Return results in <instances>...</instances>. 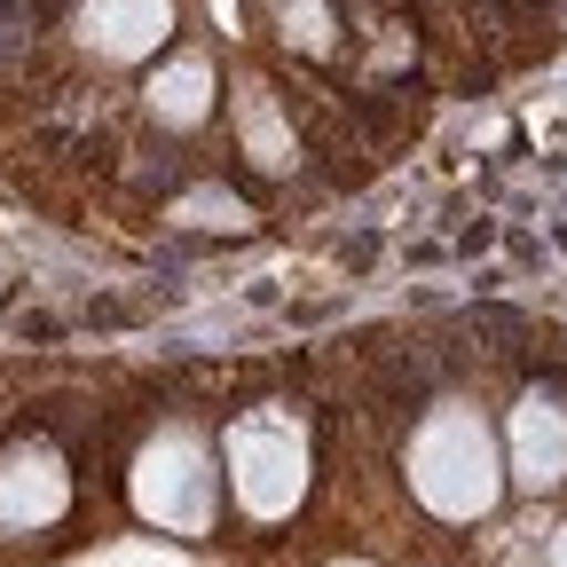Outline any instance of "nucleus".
<instances>
[{"mask_svg": "<svg viewBox=\"0 0 567 567\" xmlns=\"http://www.w3.org/2000/svg\"><path fill=\"white\" fill-rule=\"evenodd\" d=\"M402 488L425 520L442 528H473L505 505L513 488V465H505V417H488L481 402L465 394H442L425 402L410 442H402Z\"/></svg>", "mask_w": 567, "mask_h": 567, "instance_id": "f257e3e1", "label": "nucleus"}, {"mask_svg": "<svg viewBox=\"0 0 567 567\" xmlns=\"http://www.w3.org/2000/svg\"><path fill=\"white\" fill-rule=\"evenodd\" d=\"M221 481L245 505V520H292L316 481V442H308L300 410H284V402L237 410L221 434Z\"/></svg>", "mask_w": 567, "mask_h": 567, "instance_id": "f03ea898", "label": "nucleus"}, {"mask_svg": "<svg viewBox=\"0 0 567 567\" xmlns=\"http://www.w3.org/2000/svg\"><path fill=\"white\" fill-rule=\"evenodd\" d=\"M126 496L134 513L166 528V536H205L213 513H221V450H213L197 425H158L151 442L134 450V473H126Z\"/></svg>", "mask_w": 567, "mask_h": 567, "instance_id": "7ed1b4c3", "label": "nucleus"}, {"mask_svg": "<svg viewBox=\"0 0 567 567\" xmlns=\"http://www.w3.org/2000/svg\"><path fill=\"white\" fill-rule=\"evenodd\" d=\"M71 32L111 71H158L182 55V0H80Z\"/></svg>", "mask_w": 567, "mask_h": 567, "instance_id": "20e7f679", "label": "nucleus"}, {"mask_svg": "<svg viewBox=\"0 0 567 567\" xmlns=\"http://www.w3.org/2000/svg\"><path fill=\"white\" fill-rule=\"evenodd\" d=\"M71 513V465L55 442H9L0 450V536H40Z\"/></svg>", "mask_w": 567, "mask_h": 567, "instance_id": "39448f33", "label": "nucleus"}, {"mask_svg": "<svg viewBox=\"0 0 567 567\" xmlns=\"http://www.w3.org/2000/svg\"><path fill=\"white\" fill-rule=\"evenodd\" d=\"M142 111H151V126H166V134L213 126V111H221V71H213V55L182 48L174 63H158L151 80H142Z\"/></svg>", "mask_w": 567, "mask_h": 567, "instance_id": "423d86ee", "label": "nucleus"}, {"mask_svg": "<svg viewBox=\"0 0 567 567\" xmlns=\"http://www.w3.org/2000/svg\"><path fill=\"white\" fill-rule=\"evenodd\" d=\"M544 567H567V520L551 528V544H544Z\"/></svg>", "mask_w": 567, "mask_h": 567, "instance_id": "0eeeda50", "label": "nucleus"}, {"mask_svg": "<svg viewBox=\"0 0 567 567\" xmlns=\"http://www.w3.org/2000/svg\"><path fill=\"white\" fill-rule=\"evenodd\" d=\"M331 567H371V559H331Z\"/></svg>", "mask_w": 567, "mask_h": 567, "instance_id": "6e6552de", "label": "nucleus"}]
</instances>
